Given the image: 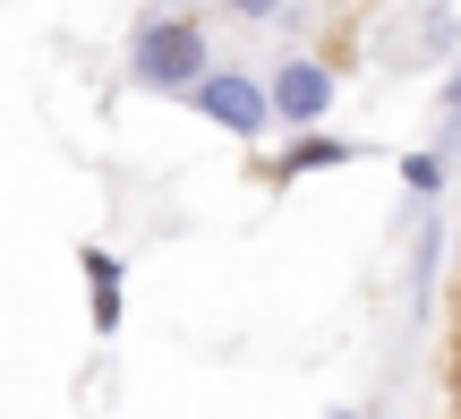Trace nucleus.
Instances as JSON below:
<instances>
[{
	"mask_svg": "<svg viewBox=\"0 0 461 419\" xmlns=\"http://www.w3.org/2000/svg\"><path fill=\"white\" fill-rule=\"evenodd\" d=\"M445 180H453V154H436V146L402 154V188H411L419 205H436V197H445Z\"/></svg>",
	"mask_w": 461,
	"mask_h": 419,
	"instance_id": "nucleus-7",
	"label": "nucleus"
},
{
	"mask_svg": "<svg viewBox=\"0 0 461 419\" xmlns=\"http://www.w3.org/2000/svg\"><path fill=\"white\" fill-rule=\"evenodd\" d=\"M274 112H282V129H325L333 120V95H342V77H333V60L325 51H291V60H274Z\"/></svg>",
	"mask_w": 461,
	"mask_h": 419,
	"instance_id": "nucleus-3",
	"label": "nucleus"
},
{
	"mask_svg": "<svg viewBox=\"0 0 461 419\" xmlns=\"http://www.w3.org/2000/svg\"><path fill=\"white\" fill-rule=\"evenodd\" d=\"M436 266H445V223L419 205V223H411V300H419V308L436 300Z\"/></svg>",
	"mask_w": 461,
	"mask_h": 419,
	"instance_id": "nucleus-6",
	"label": "nucleus"
},
{
	"mask_svg": "<svg viewBox=\"0 0 461 419\" xmlns=\"http://www.w3.org/2000/svg\"><path fill=\"white\" fill-rule=\"evenodd\" d=\"M120 68H129V86L137 95H197L205 77H214V34H205V17H188V9H146L129 26V43H120Z\"/></svg>",
	"mask_w": 461,
	"mask_h": 419,
	"instance_id": "nucleus-1",
	"label": "nucleus"
},
{
	"mask_svg": "<svg viewBox=\"0 0 461 419\" xmlns=\"http://www.w3.org/2000/svg\"><path fill=\"white\" fill-rule=\"evenodd\" d=\"M188 112H197V120H214L222 137H265V129H282L274 86H265L257 68H214V77L188 95Z\"/></svg>",
	"mask_w": 461,
	"mask_h": 419,
	"instance_id": "nucleus-2",
	"label": "nucleus"
},
{
	"mask_svg": "<svg viewBox=\"0 0 461 419\" xmlns=\"http://www.w3.org/2000/svg\"><path fill=\"white\" fill-rule=\"evenodd\" d=\"M325 419H376V411H325Z\"/></svg>",
	"mask_w": 461,
	"mask_h": 419,
	"instance_id": "nucleus-9",
	"label": "nucleus"
},
{
	"mask_svg": "<svg viewBox=\"0 0 461 419\" xmlns=\"http://www.w3.org/2000/svg\"><path fill=\"white\" fill-rule=\"evenodd\" d=\"M214 17H240V26H282L291 17V0H205Z\"/></svg>",
	"mask_w": 461,
	"mask_h": 419,
	"instance_id": "nucleus-8",
	"label": "nucleus"
},
{
	"mask_svg": "<svg viewBox=\"0 0 461 419\" xmlns=\"http://www.w3.org/2000/svg\"><path fill=\"white\" fill-rule=\"evenodd\" d=\"M77 266H86V283H95V300H86L95 308V334H120V283H129V266H120L112 249H86Z\"/></svg>",
	"mask_w": 461,
	"mask_h": 419,
	"instance_id": "nucleus-5",
	"label": "nucleus"
},
{
	"mask_svg": "<svg viewBox=\"0 0 461 419\" xmlns=\"http://www.w3.org/2000/svg\"><path fill=\"white\" fill-rule=\"evenodd\" d=\"M342 163H359V137H333V129H308V137H291V146L274 154V180H308V171H342Z\"/></svg>",
	"mask_w": 461,
	"mask_h": 419,
	"instance_id": "nucleus-4",
	"label": "nucleus"
}]
</instances>
